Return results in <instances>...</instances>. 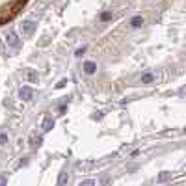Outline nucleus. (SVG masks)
Returning a JSON list of instances; mask_svg holds the SVG:
<instances>
[{
    "label": "nucleus",
    "instance_id": "1a4fd4ad",
    "mask_svg": "<svg viewBox=\"0 0 186 186\" xmlns=\"http://www.w3.org/2000/svg\"><path fill=\"white\" fill-rule=\"evenodd\" d=\"M149 82H153V74H143L141 77V84H149Z\"/></svg>",
    "mask_w": 186,
    "mask_h": 186
},
{
    "label": "nucleus",
    "instance_id": "9d476101",
    "mask_svg": "<svg viewBox=\"0 0 186 186\" xmlns=\"http://www.w3.org/2000/svg\"><path fill=\"white\" fill-rule=\"evenodd\" d=\"M110 17H112V15H110V13H103V15H100V19H103V21H108V19H110Z\"/></svg>",
    "mask_w": 186,
    "mask_h": 186
},
{
    "label": "nucleus",
    "instance_id": "39448f33",
    "mask_svg": "<svg viewBox=\"0 0 186 186\" xmlns=\"http://www.w3.org/2000/svg\"><path fill=\"white\" fill-rule=\"evenodd\" d=\"M95 69H97V65L93 63V62H86L84 63V71H86L88 74H91V73H95Z\"/></svg>",
    "mask_w": 186,
    "mask_h": 186
},
{
    "label": "nucleus",
    "instance_id": "f8f14e48",
    "mask_svg": "<svg viewBox=\"0 0 186 186\" xmlns=\"http://www.w3.org/2000/svg\"><path fill=\"white\" fill-rule=\"evenodd\" d=\"M7 140V136H6V134H0V143H4Z\"/></svg>",
    "mask_w": 186,
    "mask_h": 186
},
{
    "label": "nucleus",
    "instance_id": "20e7f679",
    "mask_svg": "<svg viewBox=\"0 0 186 186\" xmlns=\"http://www.w3.org/2000/svg\"><path fill=\"white\" fill-rule=\"evenodd\" d=\"M19 95H21L22 100H30V99H32V89H30L28 86H24V88L19 91Z\"/></svg>",
    "mask_w": 186,
    "mask_h": 186
},
{
    "label": "nucleus",
    "instance_id": "6e6552de",
    "mask_svg": "<svg viewBox=\"0 0 186 186\" xmlns=\"http://www.w3.org/2000/svg\"><path fill=\"white\" fill-rule=\"evenodd\" d=\"M26 77H28V80H30V82H37V74H36V71H28Z\"/></svg>",
    "mask_w": 186,
    "mask_h": 186
},
{
    "label": "nucleus",
    "instance_id": "f257e3e1",
    "mask_svg": "<svg viewBox=\"0 0 186 186\" xmlns=\"http://www.w3.org/2000/svg\"><path fill=\"white\" fill-rule=\"evenodd\" d=\"M28 0H0V24L13 21Z\"/></svg>",
    "mask_w": 186,
    "mask_h": 186
},
{
    "label": "nucleus",
    "instance_id": "423d86ee",
    "mask_svg": "<svg viewBox=\"0 0 186 186\" xmlns=\"http://www.w3.org/2000/svg\"><path fill=\"white\" fill-rule=\"evenodd\" d=\"M130 24H132L134 28H140L141 24H143V19H141V17H134V19L130 21Z\"/></svg>",
    "mask_w": 186,
    "mask_h": 186
},
{
    "label": "nucleus",
    "instance_id": "9b49d317",
    "mask_svg": "<svg viewBox=\"0 0 186 186\" xmlns=\"http://www.w3.org/2000/svg\"><path fill=\"white\" fill-rule=\"evenodd\" d=\"M84 52H86V47H82V48H78V50H77V56H82Z\"/></svg>",
    "mask_w": 186,
    "mask_h": 186
},
{
    "label": "nucleus",
    "instance_id": "0eeeda50",
    "mask_svg": "<svg viewBox=\"0 0 186 186\" xmlns=\"http://www.w3.org/2000/svg\"><path fill=\"white\" fill-rule=\"evenodd\" d=\"M52 126H54V121H52V119H45V123H43V130H45V132H48Z\"/></svg>",
    "mask_w": 186,
    "mask_h": 186
},
{
    "label": "nucleus",
    "instance_id": "f03ea898",
    "mask_svg": "<svg viewBox=\"0 0 186 186\" xmlns=\"http://www.w3.org/2000/svg\"><path fill=\"white\" fill-rule=\"evenodd\" d=\"M33 30H36V22H32V21H26V22H22L21 24V33H22V37H30Z\"/></svg>",
    "mask_w": 186,
    "mask_h": 186
},
{
    "label": "nucleus",
    "instance_id": "7ed1b4c3",
    "mask_svg": "<svg viewBox=\"0 0 186 186\" xmlns=\"http://www.w3.org/2000/svg\"><path fill=\"white\" fill-rule=\"evenodd\" d=\"M7 45H10V47H13V48H19V37H17V33H10V36H7Z\"/></svg>",
    "mask_w": 186,
    "mask_h": 186
}]
</instances>
